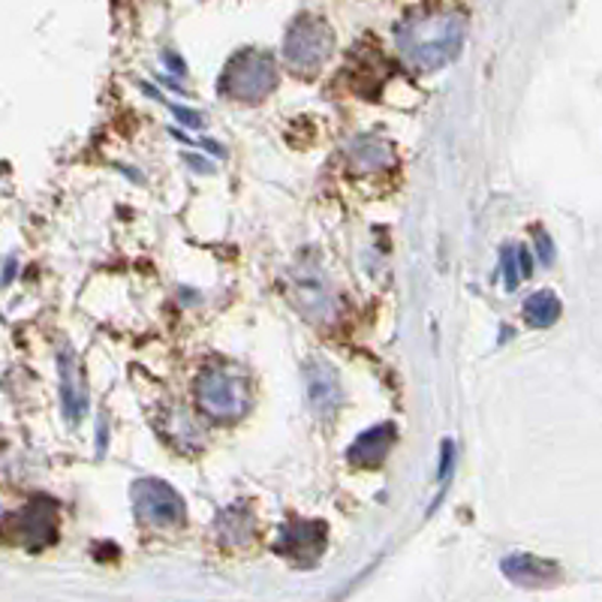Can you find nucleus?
Segmentation results:
<instances>
[{"label":"nucleus","instance_id":"a211bd4d","mask_svg":"<svg viewBox=\"0 0 602 602\" xmlns=\"http://www.w3.org/2000/svg\"><path fill=\"white\" fill-rule=\"evenodd\" d=\"M515 260H518V272H521V277L533 275V260H530V251H527V248H515Z\"/></svg>","mask_w":602,"mask_h":602},{"label":"nucleus","instance_id":"9d476101","mask_svg":"<svg viewBox=\"0 0 602 602\" xmlns=\"http://www.w3.org/2000/svg\"><path fill=\"white\" fill-rule=\"evenodd\" d=\"M395 440H398V431H395V425H389V422L368 428V431L359 434V440L350 446V461L359 467H376L386 455H389Z\"/></svg>","mask_w":602,"mask_h":602},{"label":"nucleus","instance_id":"20e7f679","mask_svg":"<svg viewBox=\"0 0 602 602\" xmlns=\"http://www.w3.org/2000/svg\"><path fill=\"white\" fill-rule=\"evenodd\" d=\"M332 55V27L316 15H299L284 39V58L299 73H316Z\"/></svg>","mask_w":602,"mask_h":602},{"label":"nucleus","instance_id":"7ed1b4c3","mask_svg":"<svg viewBox=\"0 0 602 602\" xmlns=\"http://www.w3.org/2000/svg\"><path fill=\"white\" fill-rule=\"evenodd\" d=\"M277 85V63L263 55V51H239L232 61L226 63L224 75H220V91L226 97L236 100L256 103L265 100Z\"/></svg>","mask_w":602,"mask_h":602},{"label":"nucleus","instance_id":"f3484780","mask_svg":"<svg viewBox=\"0 0 602 602\" xmlns=\"http://www.w3.org/2000/svg\"><path fill=\"white\" fill-rule=\"evenodd\" d=\"M537 248H540V260H542V263H545V265L552 263V260H554L552 239H549V236H545L542 229H537Z\"/></svg>","mask_w":602,"mask_h":602},{"label":"nucleus","instance_id":"39448f33","mask_svg":"<svg viewBox=\"0 0 602 602\" xmlns=\"http://www.w3.org/2000/svg\"><path fill=\"white\" fill-rule=\"evenodd\" d=\"M133 509L145 525L154 527H176L184 521V501L160 479H139L133 485Z\"/></svg>","mask_w":602,"mask_h":602},{"label":"nucleus","instance_id":"f03ea898","mask_svg":"<svg viewBox=\"0 0 602 602\" xmlns=\"http://www.w3.org/2000/svg\"><path fill=\"white\" fill-rule=\"evenodd\" d=\"M196 398H200L202 410L212 419L229 422V419H239L248 410L251 392H248V380L236 374L232 368L212 364L196 380Z\"/></svg>","mask_w":602,"mask_h":602},{"label":"nucleus","instance_id":"423d86ee","mask_svg":"<svg viewBox=\"0 0 602 602\" xmlns=\"http://www.w3.org/2000/svg\"><path fill=\"white\" fill-rule=\"evenodd\" d=\"M292 287H296V304H299V311L308 320H314V323H332L335 320V311H338V304L332 299V287H328V280L316 268H304L296 275L292 280Z\"/></svg>","mask_w":602,"mask_h":602},{"label":"nucleus","instance_id":"9b49d317","mask_svg":"<svg viewBox=\"0 0 602 602\" xmlns=\"http://www.w3.org/2000/svg\"><path fill=\"white\" fill-rule=\"evenodd\" d=\"M61 401L63 416L75 425L82 419V413H85L88 395H85V386H82V376H79V364L67 350L61 352Z\"/></svg>","mask_w":602,"mask_h":602},{"label":"nucleus","instance_id":"1a4fd4ad","mask_svg":"<svg viewBox=\"0 0 602 602\" xmlns=\"http://www.w3.org/2000/svg\"><path fill=\"white\" fill-rule=\"evenodd\" d=\"M503 576L521 588H552L561 581V566L542 561L537 554H509L503 557Z\"/></svg>","mask_w":602,"mask_h":602},{"label":"nucleus","instance_id":"f257e3e1","mask_svg":"<svg viewBox=\"0 0 602 602\" xmlns=\"http://www.w3.org/2000/svg\"><path fill=\"white\" fill-rule=\"evenodd\" d=\"M465 34L467 22L458 13L413 15L398 27V49L416 70H440L458 58Z\"/></svg>","mask_w":602,"mask_h":602},{"label":"nucleus","instance_id":"6e6552de","mask_svg":"<svg viewBox=\"0 0 602 602\" xmlns=\"http://www.w3.org/2000/svg\"><path fill=\"white\" fill-rule=\"evenodd\" d=\"M304 383H308V401H311V410L316 416H335V410L340 407V398H344V392H340V380L335 374V368L328 362H308L304 368Z\"/></svg>","mask_w":602,"mask_h":602},{"label":"nucleus","instance_id":"dca6fc26","mask_svg":"<svg viewBox=\"0 0 602 602\" xmlns=\"http://www.w3.org/2000/svg\"><path fill=\"white\" fill-rule=\"evenodd\" d=\"M452 458H455V446L446 440V443H443V452H440V473H437L440 482H446V477H449Z\"/></svg>","mask_w":602,"mask_h":602},{"label":"nucleus","instance_id":"ddd939ff","mask_svg":"<svg viewBox=\"0 0 602 602\" xmlns=\"http://www.w3.org/2000/svg\"><path fill=\"white\" fill-rule=\"evenodd\" d=\"M25 525H22V537H25L27 545L34 549H43L55 540V509L49 503H34L31 509H25Z\"/></svg>","mask_w":602,"mask_h":602},{"label":"nucleus","instance_id":"2eb2a0df","mask_svg":"<svg viewBox=\"0 0 602 602\" xmlns=\"http://www.w3.org/2000/svg\"><path fill=\"white\" fill-rule=\"evenodd\" d=\"M503 277H506V289H515L521 284V272H518V260H515V248H503Z\"/></svg>","mask_w":602,"mask_h":602},{"label":"nucleus","instance_id":"f8f14e48","mask_svg":"<svg viewBox=\"0 0 602 602\" xmlns=\"http://www.w3.org/2000/svg\"><path fill=\"white\" fill-rule=\"evenodd\" d=\"M395 160L392 145L380 136H362L350 145V166L356 172H376L386 169Z\"/></svg>","mask_w":602,"mask_h":602},{"label":"nucleus","instance_id":"0eeeda50","mask_svg":"<svg viewBox=\"0 0 602 602\" xmlns=\"http://www.w3.org/2000/svg\"><path fill=\"white\" fill-rule=\"evenodd\" d=\"M326 525L323 521H296L287 525L277 537V552L287 554L299 564H314L326 549Z\"/></svg>","mask_w":602,"mask_h":602},{"label":"nucleus","instance_id":"4468645a","mask_svg":"<svg viewBox=\"0 0 602 602\" xmlns=\"http://www.w3.org/2000/svg\"><path fill=\"white\" fill-rule=\"evenodd\" d=\"M525 320L533 328H549L561 320V299L542 289V292H533L530 299L525 301Z\"/></svg>","mask_w":602,"mask_h":602},{"label":"nucleus","instance_id":"6ab92c4d","mask_svg":"<svg viewBox=\"0 0 602 602\" xmlns=\"http://www.w3.org/2000/svg\"><path fill=\"white\" fill-rule=\"evenodd\" d=\"M172 112H176L178 121H184V124H188V127H200L202 124L200 115H193V112H190V109H184V106H172Z\"/></svg>","mask_w":602,"mask_h":602}]
</instances>
